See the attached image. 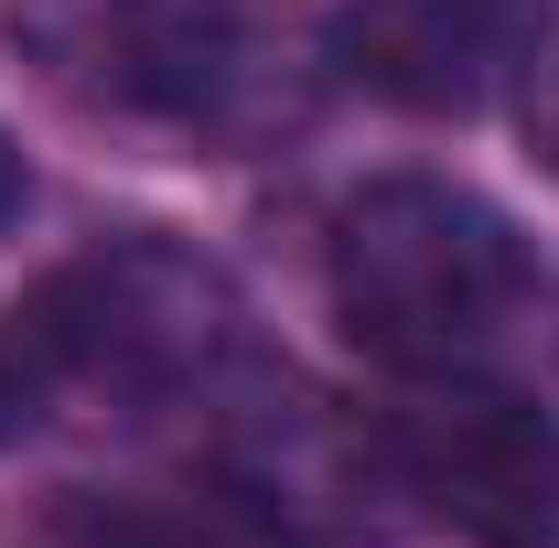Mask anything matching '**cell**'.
Wrapping results in <instances>:
<instances>
[{
  "label": "cell",
  "mask_w": 559,
  "mask_h": 548,
  "mask_svg": "<svg viewBox=\"0 0 559 548\" xmlns=\"http://www.w3.org/2000/svg\"><path fill=\"white\" fill-rule=\"evenodd\" d=\"M549 44V0H334V65L419 119H474Z\"/></svg>",
  "instance_id": "obj_5"
},
{
  "label": "cell",
  "mask_w": 559,
  "mask_h": 548,
  "mask_svg": "<svg viewBox=\"0 0 559 548\" xmlns=\"http://www.w3.org/2000/svg\"><path fill=\"white\" fill-rule=\"evenodd\" d=\"M323 290H334V323H345L377 366H463L474 344H495L527 290L538 259L516 237V215L485 205L474 183H441V172H388L334 205L323 237Z\"/></svg>",
  "instance_id": "obj_3"
},
{
  "label": "cell",
  "mask_w": 559,
  "mask_h": 548,
  "mask_svg": "<svg viewBox=\"0 0 559 548\" xmlns=\"http://www.w3.org/2000/svg\"><path fill=\"white\" fill-rule=\"evenodd\" d=\"M0 33L66 108L119 130L248 151L301 119L290 33L237 0H0Z\"/></svg>",
  "instance_id": "obj_1"
},
{
  "label": "cell",
  "mask_w": 559,
  "mask_h": 548,
  "mask_svg": "<svg viewBox=\"0 0 559 548\" xmlns=\"http://www.w3.org/2000/svg\"><path fill=\"white\" fill-rule=\"evenodd\" d=\"M33 205V172H22V151H11V130H0V226Z\"/></svg>",
  "instance_id": "obj_9"
},
{
  "label": "cell",
  "mask_w": 559,
  "mask_h": 548,
  "mask_svg": "<svg viewBox=\"0 0 559 548\" xmlns=\"http://www.w3.org/2000/svg\"><path fill=\"white\" fill-rule=\"evenodd\" d=\"M75 538L86 548H237L205 516H162V505H97V516H75Z\"/></svg>",
  "instance_id": "obj_7"
},
{
  "label": "cell",
  "mask_w": 559,
  "mask_h": 548,
  "mask_svg": "<svg viewBox=\"0 0 559 548\" xmlns=\"http://www.w3.org/2000/svg\"><path fill=\"white\" fill-rule=\"evenodd\" d=\"M377 430L441 527H463L474 548H559V419L538 398L430 366Z\"/></svg>",
  "instance_id": "obj_4"
},
{
  "label": "cell",
  "mask_w": 559,
  "mask_h": 548,
  "mask_svg": "<svg viewBox=\"0 0 559 548\" xmlns=\"http://www.w3.org/2000/svg\"><path fill=\"white\" fill-rule=\"evenodd\" d=\"M226 366H237L226 270L173 237H119L0 312V430L66 398H108V409L183 398V388H215Z\"/></svg>",
  "instance_id": "obj_2"
},
{
  "label": "cell",
  "mask_w": 559,
  "mask_h": 548,
  "mask_svg": "<svg viewBox=\"0 0 559 548\" xmlns=\"http://www.w3.org/2000/svg\"><path fill=\"white\" fill-rule=\"evenodd\" d=\"M215 474L248 516H270L290 538H345L377 516V484H399L388 463V430L323 409L312 388H248L226 409V441H215Z\"/></svg>",
  "instance_id": "obj_6"
},
{
  "label": "cell",
  "mask_w": 559,
  "mask_h": 548,
  "mask_svg": "<svg viewBox=\"0 0 559 548\" xmlns=\"http://www.w3.org/2000/svg\"><path fill=\"white\" fill-rule=\"evenodd\" d=\"M516 119H527V140H538V162L559 172V22H549V44L527 55V75H516Z\"/></svg>",
  "instance_id": "obj_8"
}]
</instances>
